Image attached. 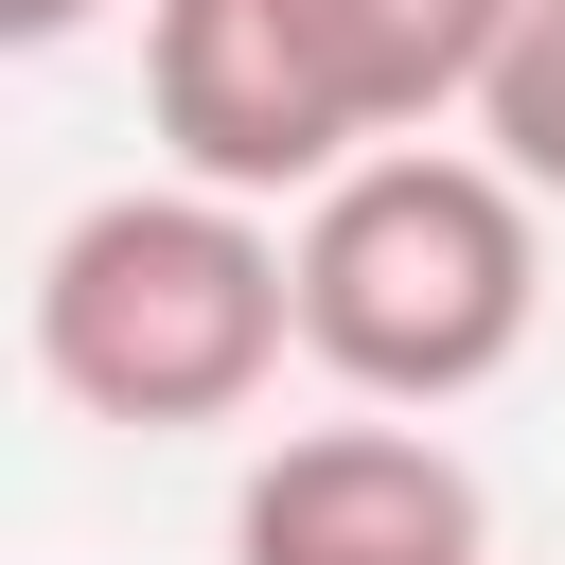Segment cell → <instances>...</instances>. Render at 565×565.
I'll return each instance as SVG.
<instances>
[{
	"label": "cell",
	"mask_w": 565,
	"mask_h": 565,
	"mask_svg": "<svg viewBox=\"0 0 565 565\" xmlns=\"http://www.w3.org/2000/svg\"><path fill=\"white\" fill-rule=\"evenodd\" d=\"M300 353V230H265L247 194L194 177H124L35 247V371L53 406L124 424V441H194L247 424Z\"/></svg>",
	"instance_id": "6da1fadb"
},
{
	"label": "cell",
	"mask_w": 565,
	"mask_h": 565,
	"mask_svg": "<svg viewBox=\"0 0 565 565\" xmlns=\"http://www.w3.org/2000/svg\"><path fill=\"white\" fill-rule=\"evenodd\" d=\"M547 194L494 141H388L335 194H300V353L353 406H477L547 318Z\"/></svg>",
	"instance_id": "7a4b0ae2"
},
{
	"label": "cell",
	"mask_w": 565,
	"mask_h": 565,
	"mask_svg": "<svg viewBox=\"0 0 565 565\" xmlns=\"http://www.w3.org/2000/svg\"><path fill=\"white\" fill-rule=\"evenodd\" d=\"M141 124H159V159L194 194H247V212L335 194L371 159L282 0H141Z\"/></svg>",
	"instance_id": "3957f363"
},
{
	"label": "cell",
	"mask_w": 565,
	"mask_h": 565,
	"mask_svg": "<svg viewBox=\"0 0 565 565\" xmlns=\"http://www.w3.org/2000/svg\"><path fill=\"white\" fill-rule=\"evenodd\" d=\"M230 565H494V494L441 424H300L230 494Z\"/></svg>",
	"instance_id": "277c9868"
},
{
	"label": "cell",
	"mask_w": 565,
	"mask_h": 565,
	"mask_svg": "<svg viewBox=\"0 0 565 565\" xmlns=\"http://www.w3.org/2000/svg\"><path fill=\"white\" fill-rule=\"evenodd\" d=\"M282 18H300L318 88L353 106L371 159L424 141V124H477V71H494V35H512V0H282Z\"/></svg>",
	"instance_id": "5b68a950"
},
{
	"label": "cell",
	"mask_w": 565,
	"mask_h": 565,
	"mask_svg": "<svg viewBox=\"0 0 565 565\" xmlns=\"http://www.w3.org/2000/svg\"><path fill=\"white\" fill-rule=\"evenodd\" d=\"M477 141H494L530 194H565V0H512V35H494V71H477Z\"/></svg>",
	"instance_id": "8992f818"
},
{
	"label": "cell",
	"mask_w": 565,
	"mask_h": 565,
	"mask_svg": "<svg viewBox=\"0 0 565 565\" xmlns=\"http://www.w3.org/2000/svg\"><path fill=\"white\" fill-rule=\"evenodd\" d=\"M88 18H106V0H0V53H71Z\"/></svg>",
	"instance_id": "52a82bcc"
}]
</instances>
